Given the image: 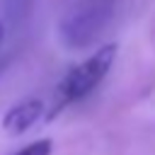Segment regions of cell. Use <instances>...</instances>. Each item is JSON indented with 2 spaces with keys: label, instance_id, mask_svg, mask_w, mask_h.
I'll return each instance as SVG.
<instances>
[{
  "label": "cell",
  "instance_id": "cell-4",
  "mask_svg": "<svg viewBox=\"0 0 155 155\" xmlns=\"http://www.w3.org/2000/svg\"><path fill=\"white\" fill-rule=\"evenodd\" d=\"M15 155H51V140L48 138H41L36 143H29L27 148H22Z\"/></svg>",
  "mask_w": 155,
  "mask_h": 155
},
{
  "label": "cell",
  "instance_id": "cell-3",
  "mask_svg": "<svg viewBox=\"0 0 155 155\" xmlns=\"http://www.w3.org/2000/svg\"><path fill=\"white\" fill-rule=\"evenodd\" d=\"M44 114V102L31 97V99H24L19 104H15L5 116H2V131L7 136H22L24 131H29L39 116Z\"/></svg>",
  "mask_w": 155,
  "mask_h": 155
},
{
  "label": "cell",
  "instance_id": "cell-1",
  "mask_svg": "<svg viewBox=\"0 0 155 155\" xmlns=\"http://www.w3.org/2000/svg\"><path fill=\"white\" fill-rule=\"evenodd\" d=\"M119 0H73L58 19V39L65 48L92 46L111 24Z\"/></svg>",
  "mask_w": 155,
  "mask_h": 155
},
{
  "label": "cell",
  "instance_id": "cell-5",
  "mask_svg": "<svg viewBox=\"0 0 155 155\" xmlns=\"http://www.w3.org/2000/svg\"><path fill=\"white\" fill-rule=\"evenodd\" d=\"M5 36H7V12H5L2 5H0V48H2V44H5Z\"/></svg>",
  "mask_w": 155,
  "mask_h": 155
},
{
  "label": "cell",
  "instance_id": "cell-2",
  "mask_svg": "<svg viewBox=\"0 0 155 155\" xmlns=\"http://www.w3.org/2000/svg\"><path fill=\"white\" fill-rule=\"evenodd\" d=\"M116 51H119L116 44H104V46L97 48L90 58H85L80 65L70 68V70L65 73V78L61 80L58 90H56V107L51 109L48 119H53L65 104L87 97V94L104 80V75L109 73V68H111V63H114V58H116Z\"/></svg>",
  "mask_w": 155,
  "mask_h": 155
}]
</instances>
